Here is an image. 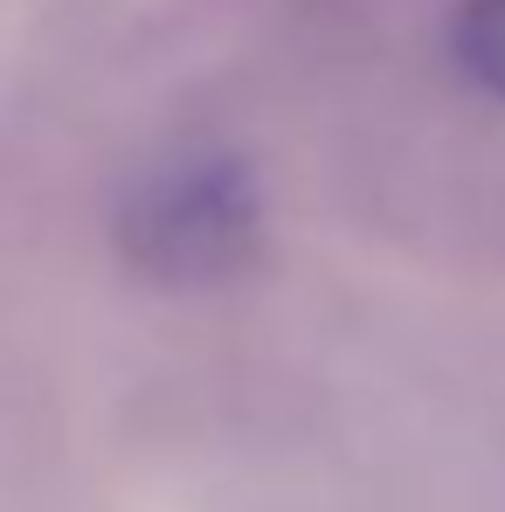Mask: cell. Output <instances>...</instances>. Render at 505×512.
<instances>
[{
  "label": "cell",
  "instance_id": "cell-2",
  "mask_svg": "<svg viewBox=\"0 0 505 512\" xmlns=\"http://www.w3.org/2000/svg\"><path fill=\"white\" fill-rule=\"evenodd\" d=\"M450 56L478 90L505 97V0H464L450 21Z\"/></svg>",
  "mask_w": 505,
  "mask_h": 512
},
{
  "label": "cell",
  "instance_id": "cell-1",
  "mask_svg": "<svg viewBox=\"0 0 505 512\" xmlns=\"http://www.w3.org/2000/svg\"><path fill=\"white\" fill-rule=\"evenodd\" d=\"M118 250L139 277L173 284V291H201V284H229L243 277L263 250V208H256V180L229 153H187L167 167L139 173L132 194L118 201L111 222Z\"/></svg>",
  "mask_w": 505,
  "mask_h": 512
}]
</instances>
